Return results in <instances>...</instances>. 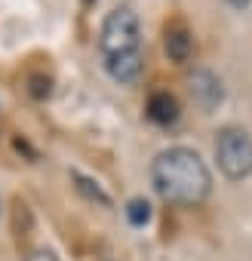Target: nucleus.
Segmentation results:
<instances>
[{"mask_svg": "<svg viewBox=\"0 0 252 261\" xmlns=\"http://www.w3.org/2000/svg\"><path fill=\"white\" fill-rule=\"evenodd\" d=\"M191 95H194V101L203 108V111H212L215 105H221V98H224V89H221V80L212 74V71H194L191 74Z\"/></svg>", "mask_w": 252, "mask_h": 261, "instance_id": "4", "label": "nucleus"}, {"mask_svg": "<svg viewBox=\"0 0 252 261\" xmlns=\"http://www.w3.org/2000/svg\"><path fill=\"white\" fill-rule=\"evenodd\" d=\"M126 218H130L133 227H145L151 221V203L145 197H133L130 203H126Z\"/></svg>", "mask_w": 252, "mask_h": 261, "instance_id": "8", "label": "nucleus"}, {"mask_svg": "<svg viewBox=\"0 0 252 261\" xmlns=\"http://www.w3.org/2000/svg\"><path fill=\"white\" fill-rule=\"evenodd\" d=\"M215 160L228 178L234 181L249 178L252 175V136L240 126H224L215 139Z\"/></svg>", "mask_w": 252, "mask_h": 261, "instance_id": "3", "label": "nucleus"}, {"mask_svg": "<svg viewBox=\"0 0 252 261\" xmlns=\"http://www.w3.org/2000/svg\"><path fill=\"white\" fill-rule=\"evenodd\" d=\"M28 92H31L34 98H46V95L53 92V80H49L46 74H31V77H28Z\"/></svg>", "mask_w": 252, "mask_h": 261, "instance_id": "10", "label": "nucleus"}, {"mask_svg": "<svg viewBox=\"0 0 252 261\" xmlns=\"http://www.w3.org/2000/svg\"><path fill=\"white\" fill-rule=\"evenodd\" d=\"M228 4H231L234 10H246V7H249V0H228Z\"/></svg>", "mask_w": 252, "mask_h": 261, "instance_id": "12", "label": "nucleus"}, {"mask_svg": "<svg viewBox=\"0 0 252 261\" xmlns=\"http://www.w3.org/2000/svg\"><path fill=\"white\" fill-rule=\"evenodd\" d=\"M105 71L111 74V80L117 83H126V86H133L142 80L145 74V53H130V56H114V59H105Z\"/></svg>", "mask_w": 252, "mask_h": 261, "instance_id": "5", "label": "nucleus"}, {"mask_svg": "<svg viewBox=\"0 0 252 261\" xmlns=\"http://www.w3.org/2000/svg\"><path fill=\"white\" fill-rule=\"evenodd\" d=\"M148 120L157 123V126H172L179 117H182V108H179V98L172 92H154L148 98Z\"/></svg>", "mask_w": 252, "mask_h": 261, "instance_id": "6", "label": "nucleus"}, {"mask_svg": "<svg viewBox=\"0 0 252 261\" xmlns=\"http://www.w3.org/2000/svg\"><path fill=\"white\" fill-rule=\"evenodd\" d=\"M154 191L175 206H197L212 191V175L203 157L191 148H166L151 163Z\"/></svg>", "mask_w": 252, "mask_h": 261, "instance_id": "1", "label": "nucleus"}, {"mask_svg": "<svg viewBox=\"0 0 252 261\" xmlns=\"http://www.w3.org/2000/svg\"><path fill=\"white\" fill-rule=\"evenodd\" d=\"M163 46H166V56H169L172 62H188V59L194 56V37H191V31H188L182 22H175V25L166 28Z\"/></svg>", "mask_w": 252, "mask_h": 261, "instance_id": "7", "label": "nucleus"}, {"mask_svg": "<svg viewBox=\"0 0 252 261\" xmlns=\"http://www.w3.org/2000/svg\"><path fill=\"white\" fill-rule=\"evenodd\" d=\"M25 261H59V258H56V255H53L49 249H34V252H31V255L25 258Z\"/></svg>", "mask_w": 252, "mask_h": 261, "instance_id": "11", "label": "nucleus"}, {"mask_svg": "<svg viewBox=\"0 0 252 261\" xmlns=\"http://www.w3.org/2000/svg\"><path fill=\"white\" fill-rule=\"evenodd\" d=\"M74 181H77V191H80V194H86L89 200H98L102 206H111V197H108V194H105V191H102V188H98L95 181L83 178L80 172H74Z\"/></svg>", "mask_w": 252, "mask_h": 261, "instance_id": "9", "label": "nucleus"}, {"mask_svg": "<svg viewBox=\"0 0 252 261\" xmlns=\"http://www.w3.org/2000/svg\"><path fill=\"white\" fill-rule=\"evenodd\" d=\"M98 49H102V59L130 56V53L142 49V25H139V16L133 13V7H117L108 13V19L102 22Z\"/></svg>", "mask_w": 252, "mask_h": 261, "instance_id": "2", "label": "nucleus"}]
</instances>
